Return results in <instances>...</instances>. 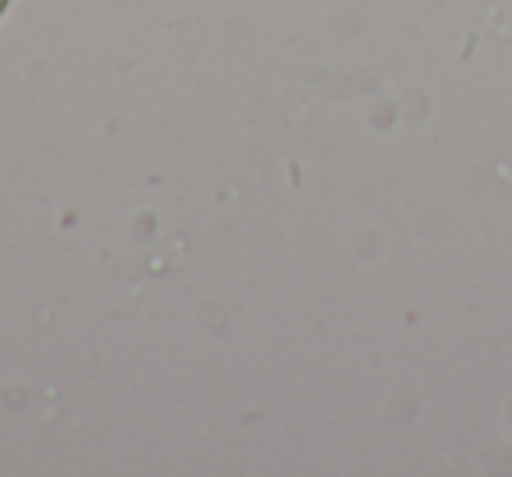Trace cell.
I'll use <instances>...</instances> for the list:
<instances>
[{
  "instance_id": "cell-1",
  "label": "cell",
  "mask_w": 512,
  "mask_h": 477,
  "mask_svg": "<svg viewBox=\"0 0 512 477\" xmlns=\"http://www.w3.org/2000/svg\"><path fill=\"white\" fill-rule=\"evenodd\" d=\"M4 8H8V0H0V15H4Z\"/></svg>"
}]
</instances>
